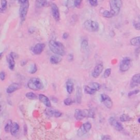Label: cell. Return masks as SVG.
<instances>
[{"label":"cell","instance_id":"obj_1","mask_svg":"<svg viewBox=\"0 0 140 140\" xmlns=\"http://www.w3.org/2000/svg\"><path fill=\"white\" fill-rule=\"evenodd\" d=\"M51 51L56 55L64 56L65 54V48L63 44L54 40H51L49 42Z\"/></svg>","mask_w":140,"mask_h":140},{"label":"cell","instance_id":"obj_2","mask_svg":"<svg viewBox=\"0 0 140 140\" xmlns=\"http://www.w3.org/2000/svg\"><path fill=\"white\" fill-rule=\"evenodd\" d=\"M94 112L92 110L77 109L75 112V118L77 120H81L85 118H94Z\"/></svg>","mask_w":140,"mask_h":140},{"label":"cell","instance_id":"obj_3","mask_svg":"<svg viewBox=\"0 0 140 140\" xmlns=\"http://www.w3.org/2000/svg\"><path fill=\"white\" fill-rule=\"evenodd\" d=\"M28 87L29 89L34 90V91H38V90L43 89L44 85L39 78L34 77L29 80Z\"/></svg>","mask_w":140,"mask_h":140},{"label":"cell","instance_id":"obj_4","mask_svg":"<svg viewBox=\"0 0 140 140\" xmlns=\"http://www.w3.org/2000/svg\"><path fill=\"white\" fill-rule=\"evenodd\" d=\"M110 4L111 7L110 12L112 15L114 17L118 15L122 6L121 0H110Z\"/></svg>","mask_w":140,"mask_h":140},{"label":"cell","instance_id":"obj_5","mask_svg":"<svg viewBox=\"0 0 140 140\" xmlns=\"http://www.w3.org/2000/svg\"><path fill=\"white\" fill-rule=\"evenodd\" d=\"M19 8V15L21 21L24 22L28 15L29 9V1H27L20 3Z\"/></svg>","mask_w":140,"mask_h":140},{"label":"cell","instance_id":"obj_6","mask_svg":"<svg viewBox=\"0 0 140 140\" xmlns=\"http://www.w3.org/2000/svg\"><path fill=\"white\" fill-rule=\"evenodd\" d=\"M84 28L90 32H96L99 29L98 22L91 20L85 21L84 23Z\"/></svg>","mask_w":140,"mask_h":140},{"label":"cell","instance_id":"obj_7","mask_svg":"<svg viewBox=\"0 0 140 140\" xmlns=\"http://www.w3.org/2000/svg\"><path fill=\"white\" fill-rule=\"evenodd\" d=\"M132 61L131 59L129 57H125L123 58L122 60L120 62L119 65V70L121 72H126L128 71L131 66Z\"/></svg>","mask_w":140,"mask_h":140},{"label":"cell","instance_id":"obj_8","mask_svg":"<svg viewBox=\"0 0 140 140\" xmlns=\"http://www.w3.org/2000/svg\"><path fill=\"white\" fill-rule=\"evenodd\" d=\"M92 128V124L89 122L83 124L77 131V135L79 137H82L88 133Z\"/></svg>","mask_w":140,"mask_h":140},{"label":"cell","instance_id":"obj_9","mask_svg":"<svg viewBox=\"0 0 140 140\" xmlns=\"http://www.w3.org/2000/svg\"><path fill=\"white\" fill-rule=\"evenodd\" d=\"M101 102H102L104 105L108 108H111L113 106V102L111 98L109 96L106 94H101Z\"/></svg>","mask_w":140,"mask_h":140},{"label":"cell","instance_id":"obj_10","mask_svg":"<svg viewBox=\"0 0 140 140\" xmlns=\"http://www.w3.org/2000/svg\"><path fill=\"white\" fill-rule=\"evenodd\" d=\"M51 11L54 20L56 21H59L60 19V12L58 7L55 3H52L51 4Z\"/></svg>","mask_w":140,"mask_h":140},{"label":"cell","instance_id":"obj_11","mask_svg":"<svg viewBox=\"0 0 140 140\" xmlns=\"http://www.w3.org/2000/svg\"><path fill=\"white\" fill-rule=\"evenodd\" d=\"M108 121L110 124V125L113 126L116 130L120 131L123 130V126L119 122H118L113 117H111L109 118Z\"/></svg>","mask_w":140,"mask_h":140},{"label":"cell","instance_id":"obj_12","mask_svg":"<svg viewBox=\"0 0 140 140\" xmlns=\"http://www.w3.org/2000/svg\"><path fill=\"white\" fill-rule=\"evenodd\" d=\"M103 70V64L100 63V64H97L92 72V76L94 78H97L100 75V74L102 73V72Z\"/></svg>","mask_w":140,"mask_h":140},{"label":"cell","instance_id":"obj_13","mask_svg":"<svg viewBox=\"0 0 140 140\" xmlns=\"http://www.w3.org/2000/svg\"><path fill=\"white\" fill-rule=\"evenodd\" d=\"M45 45L44 43H37L35 45V46L33 48L32 52L35 55H39L41 54L45 48Z\"/></svg>","mask_w":140,"mask_h":140},{"label":"cell","instance_id":"obj_14","mask_svg":"<svg viewBox=\"0 0 140 140\" xmlns=\"http://www.w3.org/2000/svg\"><path fill=\"white\" fill-rule=\"evenodd\" d=\"M45 112H46V114L49 116L56 117V118L62 116V113L61 112L54 109H49V108H48V109L46 110Z\"/></svg>","mask_w":140,"mask_h":140},{"label":"cell","instance_id":"obj_15","mask_svg":"<svg viewBox=\"0 0 140 140\" xmlns=\"http://www.w3.org/2000/svg\"><path fill=\"white\" fill-rule=\"evenodd\" d=\"M140 84V73H137L133 76L130 83V87L135 88Z\"/></svg>","mask_w":140,"mask_h":140},{"label":"cell","instance_id":"obj_16","mask_svg":"<svg viewBox=\"0 0 140 140\" xmlns=\"http://www.w3.org/2000/svg\"><path fill=\"white\" fill-rule=\"evenodd\" d=\"M21 87V85L19 83H14L11 84L10 85H9L7 88L6 92L8 94H11L13 92H14L18 89H19Z\"/></svg>","mask_w":140,"mask_h":140},{"label":"cell","instance_id":"obj_17","mask_svg":"<svg viewBox=\"0 0 140 140\" xmlns=\"http://www.w3.org/2000/svg\"><path fill=\"white\" fill-rule=\"evenodd\" d=\"M38 98L39 101L43 103V104L47 107H51V103L48 97L43 94H39L38 96Z\"/></svg>","mask_w":140,"mask_h":140},{"label":"cell","instance_id":"obj_18","mask_svg":"<svg viewBox=\"0 0 140 140\" xmlns=\"http://www.w3.org/2000/svg\"><path fill=\"white\" fill-rule=\"evenodd\" d=\"M7 62L8 64L9 69H10L11 70H14L15 65V59L11 55V54L7 56Z\"/></svg>","mask_w":140,"mask_h":140},{"label":"cell","instance_id":"obj_19","mask_svg":"<svg viewBox=\"0 0 140 140\" xmlns=\"http://www.w3.org/2000/svg\"><path fill=\"white\" fill-rule=\"evenodd\" d=\"M19 128H20L19 125L18 123H17L15 122L12 123L11 130H10V132H11V134H12V135H13V136H14V135H15L18 133V132L19 131Z\"/></svg>","mask_w":140,"mask_h":140},{"label":"cell","instance_id":"obj_20","mask_svg":"<svg viewBox=\"0 0 140 140\" xmlns=\"http://www.w3.org/2000/svg\"><path fill=\"white\" fill-rule=\"evenodd\" d=\"M62 59L60 55H52L51 58H50V62L51 64H54V65H56L58 64L59 63H60Z\"/></svg>","mask_w":140,"mask_h":140},{"label":"cell","instance_id":"obj_21","mask_svg":"<svg viewBox=\"0 0 140 140\" xmlns=\"http://www.w3.org/2000/svg\"><path fill=\"white\" fill-rule=\"evenodd\" d=\"M66 86L67 92L69 94H71L72 92L73 91V89H74V85H73V82H72L71 79H69L66 82Z\"/></svg>","mask_w":140,"mask_h":140},{"label":"cell","instance_id":"obj_22","mask_svg":"<svg viewBox=\"0 0 140 140\" xmlns=\"http://www.w3.org/2000/svg\"><path fill=\"white\" fill-rule=\"evenodd\" d=\"M82 89L79 87H78L77 89L76 92V101L78 103H81V101H82Z\"/></svg>","mask_w":140,"mask_h":140},{"label":"cell","instance_id":"obj_23","mask_svg":"<svg viewBox=\"0 0 140 140\" xmlns=\"http://www.w3.org/2000/svg\"><path fill=\"white\" fill-rule=\"evenodd\" d=\"M48 4L47 0H36V6L38 8H41L47 6Z\"/></svg>","mask_w":140,"mask_h":140},{"label":"cell","instance_id":"obj_24","mask_svg":"<svg viewBox=\"0 0 140 140\" xmlns=\"http://www.w3.org/2000/svg\"><path fill=\"white\" fill-rule=\"evenodd\" d=\"M130 44H131L132 46H140V36L132 38L130 40Z\"/></svg>","mask_w":140,"mask_h":140},{"label":"cell","instance_id":"obj_25","mask_svg":"<svg viewBox=\"0 0 140 140\" xmlns=\"http://www.w3.org/2000/svg\"><path fill=\"white\" fill-rule=\"evenodd\" d=\"M88 85L90 88L95 90V91H98L101 88V85L97 82H92L89 83Z\"/></svg>","mask_w":140,"mask_h":140},{"label":"cell","instance_id":"obj_26","mask_svg":"<svg viewBox=\"0 0 140 140\" xmlns=\"http://www.w3.org/2000/svg\"><path fill=\"white\" fill-rule=\"evenodd\" d=\"M7 8V0H1V9L0 11L1 13H4Z\"/></svg>","mask_w":140,"mask_h":140},{"label":"cell","instance_id":"obj_27","mask_svg":"<svg viewBox=\"0 0 140 140\" xmlns=\"http://www.w3.org/2000/svg\"><path fill=\"white\" fill-rule=\"evenodd\" d=\"M96 91L94 90L92 88H90L89 85H86L84 87V93L87 94L89 95H94L95 93H96Z\"/></svg>","mask_w":140,"mask_h":140},{"label":"cell","instance_id":"obj_28","mask_svg":"<svg viewBox=\"0 0 140 140\" xmlns=\"http://www.w3.org/2000/svg\"><path fill=\"white\" fill-rule=\"evenodd\" d=\"M25 96L30 100H36L37 98V95L32 92H28L25 94Z\"/></svg>","mask_w":140,"mask_h":140},{"label":"cell","instance_id":"obj_29","mask_svg":"<svg viewBox=\"0 0 140 140\" xmlns=\"http://www.w3.org/2000/svg\"><path fill=\"white\" fill-rule=\"evenodd\" d=\"M12 124V122L11 120L8 121V122L6 124L5 126H4V131H5L6 133H9V131H10Z\"/></svg>","mask_w":140,"mask_h":140},{"label":"cell","instance_id":"obj_30","mask_svg":"<svg viewBox=\"0 0 140 140\" xmlns=\"http://www.w3.org/2000/svg\"><path fill=\"white\" fill-rule=\"evenodd\" d=\"M120 121H123V122H125V121H129L130 120V118L128 115L123 114L120 117Z\"/></svg>","mask_w":140,"mask_h":140},{"label":"cell","instance_id":"obj_31","mask_svg":"<svg viewBox=\"0 0 140 140\" xmlns=\"http://www.w3.org/2000/svg\"><path fill=\"white\" fill-rule=\"evenodd\" d=\"M102 15L103 17L106 18H110L113 17L112 15L111 12L108 11H105L104 12H103L102 13Z\"/></svg>","mask_w":140,"mask_h":140},{"label":"cell","instance_id":"obj_32","mask_svg":"<svg viewBox=\"0 0 140 140\" xmlns=\"http://www.w3.org/2000/svg\"><path fill=\"white\" fill-rule=\"evenodd\" d=\"M111 71H112L111 69H110V68L107 69L105 71L104 73H103V77H104L105 78H107L108 77H109L110 76L111 74Z\"/></svg>","mask_w":140,"mask_h":140},{"label":"cell","instance_id":"obj_33","mask_svg":"<svg viewBox=\"0 0 140 140\" xmlns=\"http://www.w3.org/2000/svg\"><path fill=\"white\" fill-rule=\"evenodd\" d=\"M37 66H36V64H33L32 66H31V68L29 70V72L31 74H34V73H35L36 72H37Z\"/></svg>","mask_w":140,"mask_h":140},{"label":"cell","instance_id":"obj_34","mask_svg":"<svg viewBox=\"0 0 140 140\" xmlns=\"http://www.w3.org/2000/svg\"><path fill=\"white\" fill-rule=\"evenodd\" d=\"M64 105L66 106H70L72 104V103H73V101H72V99L70 98H67L64 100Z\"/></svg>","mask_w":140,"mask_h":140},{"label":"cell","instance_id":"obj_35","mask_svg":"<svg viewBox=\"0 0 140 140\" xmlns=\"http://www.w3.org/2000/svg\"><path fill=\"white\" fill-rule=\"evenodd\" d=\"M88 46V42L87 39H84L81 43V47L83 49L87 48Z\"/></svg>","mask_w":140,"mask_h":140},{"label":"cell","instance_id":"obj_36","mask_svg":"<svg viewBox=\"0 0 140 140\" xmlns=\"http://www.w3.org/2000/svg\"><path fill=\"white\" fill-rule=\"evenodd\" d=\"M83 0H74V5L77 8L80 7Z\"/></svg>","mask_w":140,"mask_h":140},{"label":"cell","instance_id":"obj_37","mask_svg":"<svg viewBox=\"0 0 140 140\" xmlns=\"http://www.w3.org/2000/svg\"><path fill=\"white\" fill-rule=\"evenodd\" d=\"M90 5L93 7H96L98 4L97 0H89Z\"/></svg>","mask_w":140,"mask_h":140},{"label":"cell","instance_id":"obj_38","mask_svg":"<svg viewBox=\"0 0 140 140\" xmlns=\"http://www.w3.org/2000/svg\"><path fill=\"white\" fill-rule=\"evenodd\" d=\"M139 92V90H133V91L130 92L129 93L128 96L130 97V96H132L133 95H135L137 94Z\"/></svg>","mask_w":140,"mask_h":140},{"label":"cell","instance_id":"obj_39","mask_svg":"<svg viewBox=\"0 0 140 140\" xmlns=\"http://www.w3.org/2000/svg\"><path fill=\"white\" fill-rule=\"evenodd\" d=\"M134 26L135 27V28L136 30H140V21H135L134 22Z\"/></svg>","mask_w":140,"mask_h":140},{"label":"cell","instance_id":"obj_40","mask_svg":"<svg viewBox=\"0 0 140 140\" xmlns=\"http://www.w3.org/2000/svg\"><path fill=\"white\" fill-rule=\"evenodd\" d=\"M6 73L2 71L1 73H0V79H1L2 81H3L6 79Z\"/></svg>","mask_w":140,"mask_h":140},{"label":"cell","instance_id":"obj_41","mask_svg":"<svg viewBox=\"0 0 140 140\" xmlns=\"http://www.w3.org/2000/svg\"><path fill=\"white\" fill-rule=\"evenodd\" d=\"M101 140H112L111 137L108 135H105L102 137Z\"/></svg>","mask_w":140,"mask_h":140},{"label":"cell","instance_id":"obj_42","mask_svg":"<svg viewBox=\"0 0 140 140\" xmlns=\"http://www.w3.org/2000/svg\"><path fill=\"white\" fill-rule=\"evenodd\" d=\"M69 34L68 33H67V32H65L64 33V34H63L62 35V38L63 39H66L67 38L69 37Z\"/></svg>","mask_w":140,"mask_h":140},{"label":"cell","instance_id":"obj_43","mask_svg":"<svg viewBox=\"0 0 140 140\" xmlns=\"http://www.w3.org/2000/svg\"><path fill=\"white\" fill-rule=\"evenodd\" d=\"M11 55L13 57H14V58L15 59L18 57V55H17V54L15 53L12 52V53H11Z\"/></svg>","mask_w":140,"mask_h":140},{"label":"cell","instance_id":"obj_44","mask_svg":"<svg viewBox=\"0 0 140 140\" xmlns=\"http://www.w3.org/2000/svg\"><path fill=\"white\" fill-rule=\"evenodd\" d=\"M73 56V55H72V54H70V55H69V57H68V59L69 61H72V60H73V57H72Z\"/></svg>","mask_w":140,"mask_h":140},{"label":"cell","instance_id":"obj_45","mask_svg":"<svg viewBox=\"0 0 140 140\" xmlns=\"http://www.w3.org/2000/svg\"><path fill=\"white\" fill-rule=\"evenodd\" d=\"M19 1V2L20 3H22V2H25V1H29V0H18Z\"/></svg>","mask_w":140,"mask_h":140},{"label":"cell","instance_id":"obj_46","mask_svg":"<svg viewBox=\"0 0 140 140\" xmlns=\"http://www.w3.org/2000/svg\"><path fill=\"white\" fill-rule=\"evenodd\" d=\"M138 122H139V123H140V118H139V119H138Z\"/></svg>","mask_w":140,"mask_h":140},{"label":"cell","instance_id":"obj_47","mask_svg":"<svg viewBox=\"0 0 140 140\" xmlns=\"http://www.w3.org/2000/svg\"><path fill=\"white\" fill-rule=\"evenodd\" d=\"M138 18H139V21H140V16H139V17H138Z\"/></svg>","mask_w":140,"mask_h":140}]
</instances>
